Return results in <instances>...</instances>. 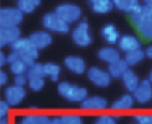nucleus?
Here are the masks:
<instances>
[{
	"mask_svg": "<svg viewBox=\"0 0 152 124\" xmlns=\"http://www.w3.org/2000/svg\"><path fill=\"white\" fill-rule=\"evenodd\" d=\"M57 91L62 98L72 103H83L88 98V90L85 87H79L70 82H59L57 83Z\"/></svg>",
	"mask_w": 152,
	"mask_h": 124,
	"instance_id": "nucleus-1",
	"label": "nucleus"
},
{
	"mask_svg": "<svg viewBox=\"0 0 152 124\" xmlns=\"http://www.w3.org/2000/svg\"><path fill=\"white\" fill-rule=\"evenodd\" d=\"M10 49H12V52H17V54L26 62L28 67H31V65L36 62L38 52H39L33 46V42L30 41V38H20L17 42H13V44L10 46Z\"/></svg>",
	"mask_w": 152,
	"mask_h": 124,
	"instance_id": "nucleus-2",
	"label": "nucleus"
},
{
	"mask_svg": "<svg viewBox=\"0 0 152 124\" xmlns=\"http://www.w3.org/2000/svg\"><path fill=\"white\" fill-rule=\"evenodd\" d=\"M43 26L46 31L49 33H61V34H66L69 33V23H66L56 12H49L43 16Z\"/></svg>",
	"mask_w": 152,
	"mask_h": 124,
	"instance_id": "nucleus-3",
	"label": "nucleus"
},
{
	"mask_svg": "<svg viewBox=\"0 0 152 124\" xmlns=\"http://www.w3.org/2000/svg\"><path fill=\"white\" fill-rule=\"evenodd\" d=\"M54 12H56L66 23H69V25L82 21V20H80L82 10H80V7L75 5V3H61V5H57V8L54 10Z\"/></svg>",
	"mask_w": 152,
	"mask_h": 124,
	"instance_id": "nucleus-4",
	"label": "nucleus"
},
{
	"mask_svg": "<svg viewBox=\"0 0 152 124\" xmlns=\"http://www.w3.org/2000/svg\"><path fill=\"white\" fill-rule=\"evenodd\" d=\"M72 41L80 47H87L92 44V34H90V28H88V21L82 20L77 23V26L72 29Z\"/></svg>",
	"mask_w": 152,
	"mask_h": 124,
	"instance_id": "nucleus-5",
	"label": "nucleus"
},
{
	"mask_svg": "<svg viewBox=\"0 0 152 124\" xmlns=\"http://www.w3.org/2000/svg\"><path fill=\"white\" fill-rule=\"evenodd\" d=\"M23 21V13L13 7H5L0 10V26H18Z\"/></svg>",
	"mask_w": 152,
	"mask_h": 124,
	"instance_id": "nucleus-6",
	"label": "nucleus"
},
{
	"mask_svg": "<svg viewBox=\"0 0 152 124\" xmlns=\"http://www.w3.org/2000/svg\"><path fill=\"white\" fill-rule=\"evenodd\" d=\"M87 77H88V80L92 82L93 85H96V87H100V88H105L111 83V75H110V72L103 70V69H100V67H90L88 70H87Z\"/></svg>",
	"mask_w": 152,
	"mask_h": 124,
	"instance_id": "nucleus-7",
	"label": "nucleus"
},
{
	"mask_svg": "<svg viewBox=\"0 0 152 124\" xmlns=\"http://www.w3.org/2000/svg\"><path fill=\"white\" fill-rule=\"evenodd\" d=\"M21 38L18 26H0V46H12Z\"/></svg>",
	"mask_w": 152,
	"mask_h": 124,
	"instance_id": "nucleus-8",
	"label": "nucleus"
},
{
	"mask_svg": "<svg viewBox=\"0 0 152 124\" xmlns=\"http://www.w3.org/2000/svg\"><path fill=\"white\" fill-rule=\"evenodd\" d=\"M5 95V101H7L10 106H18L21 101L25 100V95H26V90L25 87H18V85H10V87L5 88L4 91Z\"/></svg>",
	"mask_w": 152,
	"mask_h": 124,
	"instance_id": "nucleus-9",
	"label": "nucleus"
},
{
	"mask_svg": "<svg viewBox=\"0 0 152 124\" xmlns=\"http://www.w3.org/2000/svg\"><path fill=\"white\" fill-rule=\"evenodd\" d=\"M132 96H134L136 103H139V104L149 103L152 100V82L149 78L147 80H141V83H139V87L132 93Z\"/></svg>",
	"mask_w": 152,
	"mask_h": 124,
	"instance_id": "nucleus-10",
	"label": "nucleus"
},
{
	"mask_svg": "<svg viewBox=\"0 0 152 124\" xmlns=\"http://www.w3.org/2000/svg\"><path fill=\"white\" fill-rule=\"evenodd\" d=\"M118 49L123 51L124 54L132 52V51H137V49H141V41L132 34H123L121 38H119V41H118Z\"/></svg>",
	"mask_w": 152,
	"mask_h": 124,
	"instance_id": "nucleus-11",
	"label": "nucleus"
},
{
	"mask_svg": "<svg viewBox=\"0 0 152 124\" xmlns=\"http://www.w3.org/2000/svg\"><path fill=\"white\" fill-rule=\"evenodd\" d=\"M108 106V101L102 96H88L83 103H80V108L83 111H105Z\"/></svg>",
	"mask_w": 152,
	"mask_h": 124,
	"instance_id": "nucleus-12",
	"label": "nucleus"
},
{
	"mask_svg": "<svg viewBox=\"0 0 152 124\" xmlns=\"http://www.w3.org/2000/svg\"><path fill=\"white\" fill-rule=\"evenodd\" d=\"M64 65H66V69H69L72 74H77V75H80V74L88 70L85 61H83L82 57H79V55H67V57L64 59Z\"/></svg>",
	"mask_w": 152,
	"mask_h": 124,
	"instance_id": "nucleus-13",
	"label": "nucleus"
},
{
	"mask_svg": "<svg viewBox=\"0 0 152 124\" xmlns=\"http://www.w3.org/2000/svg\"><path fill=\"white\" fill-rule=\"evenodd\" d=\"M30 41L33 42V46L38 49V51H41V49L48 47V46L53 42V36H51L49 31H46V29H43V31H36L33 33V34L30 36Z\"/></svg>",
	"mask_w": 152,
	"mask_h": 124,
	"instance_id": "nucleus-14",
	"label": "nucleus"
},
{
	"mask_svg": "<svg viewBox=\"0 0 152 124\" xmlns=\"http://www.w3.org/2000/svg\"><path fill=\"white\" fill-rule=\"evenodd\" d=\"M134 103H136L134 96L131 93H128V95H123L121 98H118L116 101H113L110 108L113 111H131L134 108Z\"/></svg>",
	"mask_w": 152,
	"mask_h": 124,
	"instance_id": "nucleus-15",
	"label": "nucleus"
},
{
	"mask_svg": "<svg viewBox=\"0 0 152 124\" xmlns=\"http://www.w3.org/2000/svg\"><path fill=\"white\" fill-rule=\"evenodd\" d=\"M98 59L106 64H113V62L119 61L121 59V54H119V49H115L113 46H106V47H102L98 51Z\"/></svg>",
	"mask_w": 152,
	"mask_h": 124,
	"instance_id": "nucleus-16",
	"label": "nucleus"
},
{
	"mask_svg": "<svg viewBox=\"0 0 152 124\" xmlns=\"http://www.w3.org/2000/svg\"><path fill=\"white\" fill-rule=\"evenodd\" d=\"M102 38L105 39L106 42H108L110 46H113V44H118V41H119V31H118V28H116L115 25H111V23H108V25H105L102 28Z\"/></svg>",
	"mask_w": 152,
	"mask_h": 124,
	"instance_id": "nucleus-17",
	"label": "nucleus"
},
{
	"mask_svg": "<svg viewBox=\"0 0 152 124\" xmlns=\"http://www.w3.org/2000/svg\"><path fill=\"white\" fill-rule=\"evenodd\" d=\"M106 70L110 72L111 78H123V77H124V74L129 70V65H128V62H126L124 59H119V61L110 64Z\"/></svg>",
	"mask_w": 152,
	"mask_h": 124,
	"instance_id": "nucleus-18",
	"label": "nucleus"
},
{
	"mask_svg": "<svg viewBox=\"0 0 152 124\" xmlns=\"http://www.w3.org/2000/svg\"><path fill=\"white\" fill-rule=\"evenodd\" d=\"M121 80H123V85H124V88L129 91V93H134L136 88L139 87V83H141V80H139L137 74H136L134 70H131V69L126 72L124 77H123Z\"/></svg>",
	"mask_w": 152,
	"mask_h": 124,
	"instance_id": "nucleus-19",
	"label": "nucleus"
},
{
	"mask_svg": "<svg viewBox=\"0 0 152 124\" xmlns=\"http://www.w3.org/2000/svg\"><path fill=\"white\" fill-rule=\"evenodd\" d=\"M90 7L95 13H110L113 10V0H88Z\"/></svg>",
	"mask_w": 152,
	"mask_h": 124,
	"instance_id": "nucleus-20",
	"label": "nucleus"
},
{
	"mask_svg": "<svg viewBox=\"0 0 152 124\" xmlns=\"http://www.w3.org/2000/svg\"><path fill=\"white\" fill-rule=\"evenodd\" d=\"M39 5H41V0H18L17 8L25 15V13H33Z\"/></svg>",
	"mask_w": 152,
	"mask_h": 124,
	"instance_id": "nucleus-21",
	"label": "nucleus"
},
{
	"mask_svg": "<svg viewBox=\"0 0 152 124\" xmlns=\"http://www.w3.org/2000/svg\"><path fill=\"white\" fill-rule=\"evenodd\" d=\"M28 78H46V72H44V64H39V62H34L31 67H28L26 72Z\"/></svg>",
	"mask_w": 152,
	"mask_h": 124,
	"instance_id": "nucleus-22",
	"label": "nucleus"
},
{
	"mask_svg": "<svg viewBox=\"0 0 152 124\" xmlns=\"http://www.w3.org/2000/svg\"><path fill=\"white\" fill-rule=\"evenodd\" d=\"M44 72H46V77L51 78L53 82H59V77H61V67L54 62H48L44 64Z\"/></svg>",
	"mask_w": 152,
	"mask_h": 124,
	"instance_id": "nucleus-23",
	"label": "nucleus"
},
{
	"mask_svg": "<svg viewBox=\"0 0 152 124\" xmlns=\"http://www.w3.org/2000/svg\"><path fill=\"white\" fill-rule=\"evenodd\" d=\"M144 55H145V51H142V49H137V51L128 52V54L124 55V61L128 62L129 67H132V65H137L139 62L144 59Z\"/></svg>",
	"mask_w": 152,
	"mask_h": 124,
	"instance_id": "nucleus-24",
	"label": "nucleus"
},
{
	"mask_svg": "<svg viewBox=\"0 0 152 124\" xmlns=\"http://www.w3.org/2000/svg\"><path fill=\"white\" fill-rule=\"evenodd\" d=\"M8 65H10V72L13 75H23L28 72V64L21 57L17 59L15 62H12V64H8Z\"/></svg>",
	"mask_w": 152,
	"mask_h": 124,
	"instance_id": "nucleus-25",
	"label": "nucleus"
},
{
	"mask_svg": "<svg viewBox=\"0 0 152 124\" xmlns=\"http://www.w3.org/2000/svg\"><path fill=\"white\" fill-rule=\"evenodd\" d=\"M62 119L66 124H83L82 117L79 116V114H72V113H66L62 114Z\"/></svg>",
	"mask_w": 152,
	"mask_h": 124,
	"instance_id": "nucleus-26",
	"label": "nucleus"
},
{
	"mask_svg": "<svg viewBox=\"0 0 152 124\" xmlns=\"http://www.w3.org/2000/svg\"><path fill=\"white\" fill-rule=\"evenodd\" d=\"M95 124H118V119L111 114H102L95 119Z\"/></svg>",
	"mask_w": 152,
	"mask_h": 124,
	"instance_id": "nucleus-27",
	"label": "nucleus"
},
{
	"mask_svg": "<svg viewBox=\"0 0 152 124\" xmlns=\"http://www.w3.org/2000/svg\"><path fill=\"white\" fill-rule=\"evenodd\" d=\"M44 78H31L30 80V83H28V87L31 88L33 91H41L44 88Z\"/></svg>",
	"mask_w": 152,
	"mask_h": 124,
	"instance_id": "nucleus-28",
	"label": "nucleus"
},
{
	"mask_svg": "<svg viewBox=\"0 0 152 124\" xmlns=\"http://www.w3.org/2000/svg\"><path fill=\"white\" fill-rule=\"evenodd\" d=\"M136 124H152V114L149 113H141L134 116Z\"/></svg>",
	"mask_w": 152,
	"mask_h": 124,
	"instance_id": "nucleus-29",
	"label": "nucleus"
},
{
	"mask_svg": "<svg viewBox=\"0 0 152 124\" xmlns=\"http://www.w3.org/2000/svg\"><path fill=\"white\" fill-rule=\"evenodd\" d=\"M38 116L39 114H25L20 119V124H38Z\"/></svg>",
	"mask_w": 152,
	"mask_h": 124,
	"instance_id": "nucleus-30",
	"label": "nucleus"
},
{
	"mask_svg": "<svg viewBox=\"0 0 152 124\" xmlns=\"http://www.w3.org/2000/svg\"><path fill=\"white\" fill-rule=\"evenodd\" d=\"M26 83H30V78H28L26 74H23V75H15L13 85H18V87H25Z\"/></svg>",
	"mask_w": 152,
	"mask_h": 124,
	"instance_id": "nucleus-31",
	"label": "nucleus"
},
{
	"mask_svg": "<svg viewBox=\"0 0 152 124\" xmlns=\"http://www.w3.org/2000/svg\"><path fill=\"white\" fill-rule=\"evenodd\" d=\"M113 5H115L118 10H121V12H128L129 0H113Z\"/></svg>",
	"mask_w": 152,
	"mask_h": 124,
	"instance_id": "nucleus-32",
	"label": "nucleus"
},
{
	"mask_svg": "<svg viewBox=\"0 0 152 124\" xmlns=\"http://www.w3.org/2000/svg\"><path fill=\"white\" fill-rule=\"evenodd\" d=\"M8 111H10V104L7 101H0V117H7Z\"/></svg>",
	"mask_w": 152,
	"mask_h": 124,
	"instance_id": "nucleus-33",
	"label": "nucleus"
},
{
	"mask_svg": "<svg viewBox=\"0 0 152 124\" xmlns=\"http://www.w3.org/2000/svg\"><path fill=\"white\" fill-rule=\"evenodd\" d=\"M38 124H51V117L46 114H39L38 116Z\"/></svg>",
	"mask_w": 152,
	"mask_h": 124,
	"instance_id": "nucleus-34",
	"label": "nucleus"
},
{
	"mask_svg": "<svg viewBox=\"0 0 152 124\" xmlns=\"http://www.w3.org/2000/svg\"><path fill=\"white\" fill-rule=\"evenodd\" d=\"M8 64V54L5 52H0V67H4V65Z\"/></svg>",
	"mask_w": 152,
	"mask_h": 124,
	"instance_id": "nucleus-35",
	"label": "nucleus"
},
{
	"mask_svg": "<svg viewBox=\"0 0 152 124\" xmlns=\"http://www.w3.org/2000/svg\"><path fill=\"white\" fill-rule=\"evenodd\" d=\"M8 82V75L5 70H0V85H7Z\"/></svg>",
	"mask_w": 152,
	"mask_h": 124,
	"instance_id": "nucleus-36",
	"label": "nucleus"
},
{
	"mask_svg": "<svg viewBox=\"0 0 152 124\" xmlns=\"http://www.w3.org/2000/svg\"><path fill=\"white\" fill-rule=\"evenodd\" d=\"M51 124H66V123H64L62 116H54L51 117Z\"/></svg>",
	"mask_w": 152,
	"mask_h": 124,
	"instance_id": "nucleus-37",
	"label": "nucleus"
},
{
	"mask_svg": "<svg viewBox=\"0 0 152 124\" xmlns=\"http://www.w3.org/2000/svg\"><path fill=\"white\" fill-rule=\"evenodd\" d=\"M145 57L152 59V44H151V46H147V47H145Z\"/></svg>",
	"mask_w": 152,
	"mask_h": 124,
	"instance_id": "nucleus-38",
	"label": "nucleus"
},
{
	"mask_svg": "<svg viewBox=\"0 0 152 124\" xmlns=\"http://www.w3.org/2000/svg\"><path fill=\"white\" fill-rule=\"evenodd\" d=\"M142 3H144L145 7H151L152 8V0H142Z\"/></svg>",
	"mask_w": 152,
	"mask_h": 124,
	"instance_id": "nucleus-39",
	"label": "nucleus"
},
{
	"mask_svg": "<svg viewBox=\"0 0 152 124\" xmlns=\"http://www.w3.org/2000/svg\"><path fill=\"white\" fill-rule=\"evenodd\" d=\"M0 124H8V119L7 117H0Z\"/></svg>",
	"mask_w": 152,
	"mask_h": 124,
	"instance_id": "nucleus-40",
	"label": "nucleus"
},
{
	"mask_svg": "<svg viewBox=\"0 0 152 124\" xmlns=\"http://www.w3.org/2000/svg\"><path fill=\"white\" fill-rule=\"evenodd\" d=\"M149 80L152 82V69H151V74H149Z\"/></svg>",
	"mask_w": 152,
	"mask_h": 124,
	"instance_id": "nucleus-41",
	"label": "nucleus"
},
{
	"mask_svg": "<svg viewBox=\"0 0 152 124\" xmlns=\"http://www.w3.org/2000/svg\"><path fill=\"white\" fill-rule=\"evenodd\" d=\"M17 2H18V0H17Z\"/></svg>",
	"mask_w": 152,
	"mask_h": 124,
	"instance_id": "nucleus-42",
	"label": "nucleus"
},
{
	"mask_svg": "<svg viewBox=\"0 0 152 124\" xmlns=\"http://www.w3.org/2000/svg\"><path fill=\"white\" fill-rule=\"evenodd\" d=\"M134 124H136V123H134Z\"/></svg>",
	"mask_w": 152,
	"mask_h": 124,
	"instance_id": "nucleus-43",
	"label": "nucleus"
}]
</instances>
